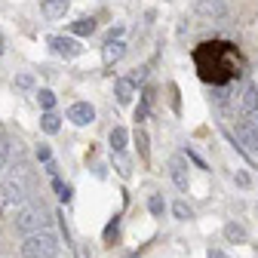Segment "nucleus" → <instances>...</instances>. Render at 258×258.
<instances>
[{
  "instance_id": "nucleus-1",
  "label": "nucleus",
  "mask_w": 258,
  "mask_h": 258,
  "mask_svg": "<svg viewBox=\"0 0 258 258\" xmlns=\"http://www.w3.org/2000/svg\"><path fill=\"white\" fill-rule=\"evenodd\" d=\"M194 64L203 83H212V89L231 86L234 80L243 77V61L234 43L224 40H206L194 49Z\"/></svg>"
},
{
  "instance_id": "nucleus-14",
  "label": "nucleus",
  "mask_w": 258,
  "mask_h": 258,
  "mask_svg": "<svg viewBox=\"0 0 258 258\" xmlns=\"http://www.w3.org/2000/svg\"><path fill=\"white\" fill-rule=\"evenodd\" d=\"M111 163H114V169L120 172V175H129L133 169H129V157L123 154V151H111Z\"/></svg>"
},
{
  "instance_id": "nucleus-25",
  "label": "nucleus",
  "mask_w": 258,
  "mask_h": 258,
  "mask_svg": "<svg viewBox=\"0 0 258 258\" xmlns=\"http://www.w3.org/2000/svg\"><path fill=\"white\" fill-rule=\"evenodd\" d=\"M37 157L43 160V163H49V148H46V145H40V148H37Z\"/></svg>"
},
{
  "instance_id": "nucleus-3",
  "label": "nucleus",
  "mask_w": 258,
  "mask_h": 258,
  "mask_svg": "<svg viewBox=\"0 0 258 258\" xmlns=\"http://www.w3.org/2000/svg\"><path fill=\"white\" fill-rule=\"evenodd\" d=\"M22 258H55L58 255V237L49 231H37V234H28L19 246Z\"/></svg>"
},
{
  "instance_id": "nucleus-7",
  "label": "nucleus",
  "mask_w": 258,
  "mask_h": 258,
  "mask_svg": "<svg viewBox=\"0 0 258 258\" xmlns=\"http://www.w3.org/2000/svg\"><path fill=\"white\" fill-rule=\"evenodd\" d=\"M68 120L77 123V126H86V123L95 120V108H92L89 102H74V105L68 108Z\"/></svg>"
},
{
  "instance_id": "nucleus-22",
  "label": "nucleus",
  "mask_w": 258,
  "mask_h": 258,
  "mask_svg": "<svg viewBox=\"0 0 258 258\" xmlns=\"http://www.w3.org/2000/svg\"><path fill=\"white\" fill-rule=\"evenodd\" d=\"M172 212H175V218H181V221H187V218H190V206H187V203H181V200L172 206Z\"/></svg>"
},
{
  "instance_id": "nucleus-28",
  "label": "nucleus",
  "mask_w": 258,
  "mask_h": 258,
  "mask_svg": "<svg viewBox=\"0 0 258 258\" xmlns=\"http://www.w3.org/2000/svg\"><path fill=\"white\" fill-rule=\"evenodd\" d=\"M133 258H139V255H133Z\"/></svg>"
},
{
  "instance_id": "nucleus-18",
  "label": "nucleus",
  "mask_w": 258,
  "mask_h": 258,
  "mask_svg": "<svg viewBox=\"0 0 258 258\" xmlns=\"http://www.w3.org/2000/svg\"><path fill=\"white\" fill-rule=\"evenodd\" d=\"M37 102H40L43 111H52V105H55V92H52V89H40V92H37Z\"/></svg>"
},
{
  "instance_id": "nucleus-16",
  "label": "nucleus",
  "mask_w": 258,
  "mask_h": 258,
  "mask_svg": "<svg viewBox=\"0 0 258 258\" xmlns=\"http://www.w3.org/2000/svg\"><path fill=\"white\" fill-rule=\"evenodd\" d=\"M58 126H61V123H58V117H55L52 111H46V114L40 117V129H43V133L52 136V133H58Z\"/></svg>"
},
{
  "instance_id": "nucleus-20",
  "label": "nucleus",
  "mask_w": 258,
  "mask_h": 258,
  "mask_svg": "<svg viewBox=\"0 0 258 258\" xmlns=\"http://www.w3.org/2000/svg\"><path fill=\"white\" fill-rule=\"evenodd\" d=\"M136 142H139V151H142V157L148 160V133H145V129H136Z\"/></svg>"
},
{
  "instance_id": "nucleus-2",
  "label": "nucleus",
  "mask_w": 258,
  "mask_h": 258,
  "mask_svg": "<svg viewBox=\"0 0 258 258\" xmlns=\"http://www.w3.org/2000/svg\"><path fill=\"white\" fill-rule=\"evenodd\" d=\"M25 197H28V175H25V166H19V172H13L4 181V187H0V215L22 206Z\"/></svg>"
},
{
  "instance_id": "nucleus-6",
  "label": "nucleus",
  "mask_w": 258,
  "mask_h": 258,
  "mask_svg": "<svg viewBox=\"0 0 258 258\" xmlns=\"http://www.w3.org/2000/svg\"><path fill=\"white\" fill-rule=\"evenodd\" d=\"M194 10L206 19H221L228 16V0H194Z\"/></svg>"
},
{
  "instance_id": "nucleus-10",
  "label": "nucleus",
  "mask_w": 258,
  "mask_h": 258,
  "mask_svg": "<svg viewBox=\"0 0 258 258\" xmlns=\"http://www.w3.org/2000/svg\"><path fill=\"white\" fill-rule=\"evenodd\" d=\"M68 7H71V0H43V4H40L46 19H61L64 13H68Z\"/></svg>"
},
{
  "instance_id": "nucleus-19",
  "label": "nucleus",
  "mask_w": 258,
  "mask_h": 258,
  "mask_svg": "<svg viewBox=\"0 0 258 258\" xmlns=\"http://www.w3.org/2000/svg\"><path fill=\"white\" fill-rule=\"evenodd\" d=\"M7 160H10V139L0 136V169L7 166Z\"/></svg>"
},
{
  "instance_id": "nucleus-15",
  "label": "nucleus",
  "mask_w": 258,
  "mask_h": 258,
  "mask_svg": "<svg viewBox=\"0 0 258 258\" xmlns=\"http://www.w3.org/2000/svg\"><path fill=\"white\" fill-rule=\"evenodd\" d=\"M71 31H74V34H80V37H86V34H92V31H95V22L92 19H77V22H71Z\"/></svg>"
},
{
  "instance_id": "nucleus-4",
  "label": "nucleus",
  "mask_w": 258,
  "mask_h": 258,
  "mask_svg": "<svg viewBox=\"0 0 258 258\" xmlns=\"http://www.w3.org/2000/svg\"><path fill=\"white\" fill-rule=\"evenodd\" d=\"M46 221H49V212H46L43 203H28L16 212V231H22L28 237V234L46 231Z\"/></svg>"
},
{
  "instance_id": "nucleus-12",
  "label": "nucleus",
  "mask_w": 258,
  "mask_h": 258,
  "mask_svg": "<svg viewBox=\"0 0 258 258\" xmlns=\"http://www.w3.org/2000/svg\"><path fill=\"white\" fill-rule=\"evenodd\" d=\"M123 52H126V43H123V40H108V43H105V61H108V64H111V61H120Z\"/></svg>"
},
{
  "instance_id": "nucleus-27",
  "label": "nucleus",
  "mask_w": 258,
  "mask_h": 258,
  "mask_svg": "<svg viewBox=\"0 0 258 258\" xmlns=\"http://www.w3.org/2000/svg\"><path fill=\"white\" fill-rule=\"evenodd\" d=\"M0 52H4V37H0Z\"/></svg>"
},
{
  "instance_id": "nucleus-21",
  "label": "nucleus",
  "mask_w": 258,
  "mask_h": 258,
  "mask_svg": "<svg viewBox=\"0 0 258 258\" xmlns=\"http://www.w3.org/2000/svg\"><path fill=\"white\" fill-rule=\"evenodd\" d=\"M148 209H151L154 215H163V197H160V194H154V197L148 200Z\"/></svg>"
},
{
  "instance_id": "nucleus-8",
  "label": "nucleus",
  "mask_w": 258,
  "mask_h": 258,
  "mask_svg": "<svg viewBox=\"0 0 258 258\" xmlns=\"http://www.w3.org/2000/svg\"><path fill=\"white\" fill-rule=\"evenodd\" d=\"M169 175H172V181H175V187H178V190H187V187H190L184 157H172V160H169Z\"/></svg>"
},
{
  "instance_id": "nucleus-23",
  "label": "nucleus",
  "mask_w": 258,
  "mask_h": 258,
  "mask_svg": "<svg viewBox=\"0 0 258 258\" xmlns=\"http://www.w3.org/2000/svg\"><path fill=\"white\" fill-rule=\"evenodd\" d=\"M16 86L19 89H31V86H34V77H31V74H19L16 77Z\"/></svg>"
},
{
  "instance_id": "nucleus-5",
  "label": "nucleus",
  "mask_w": 258,
  "mask_h": 258,
  "mask_svg": "<svg viewBox=\"0 0 258 258\" xmlns=\"http://www.w3.org/2000/svg\"><path fill=\"white\" fill-rule=\"evenodd\" d=\"M237 114H240V117L258 114V86H255V83H249V86L237 95Z\"/></svg>"
},
{
  "instance_id": "nucleus-9",
  "label": "nucleus",
  "mask_w": 258,
  "mask_h": 258,
  "mask_svg": "<svg viewBox=\"0 0 258 258\" xmlns=\"http://www.w3.org/2000/svg\"><path fill=\"white\" fill-rule=\"evenodd\" d=\"M49 46H52L58 55H64V58L80 55V43H77V40H71V37H49Z\"/></svg>"
},
{
  "instance_id": "nucleus-24",
  "label": "nucleus",
  "mask_w": 258,
  "mask_h": 258,
  "mask_svg": "<svg viewBox=\"0 0 258 258\" xmlns=\"http://www.w3.org/2000/svg\"><path fill=\"white\" fill-rule=\"evenodd\" d=\"M117 228H120V221L114 218V221L108 224V228H105V240H114V237H117Z\"/></svg>"
},
{
  "instance_id": "nucleus-26",
  "label": "nucleus",
  "mask_w": 258,
  "mask_h": 258,
  "mask_svg": "<svg viewBox=\"0 0 258 258\" xmlns=\"http://www.w3.org/2000/svg\"><path fill=\"white\" fill-rule=\"evenodd\" d=\"M206 258H228V252H221V249H209Z\"/></svg>"
},
{
  "instance_id": "nucleus-11",
  "label": "nucleus",
  "mask_w": 258,
  "mask_h": 258,
  "mask_svg": "<svg viewBox=\"0 0 258 258\" xmlns=\"http://www.w3.org/2000/svg\"><path fill=\"white\" fill-rule=\"evenodd\" d=\"M133 92H136V83L129 80V77H120V80L114 83V95H117L120 105H129V102H133Z\"/></svg>"
},
{
  "instance_id": "nucleus-13",
  "label": "nucleus",
  "mask_w": 258,
  "mask_h": 258,
  "mask_svg": "<svg viewBox=\"0 0 258 258\" xmlns=\"http://www.w3.org/2000/svg\"><path fill=\"white\" fill-rule=\"evenodd\" d=\"M126 142H129V133H126L123 126H114L111 129V151H123Z\"/></svg>"
},
{
  "instance_id": "nucleus-17",
  "label": "nucleus",
  "mask_w": 258,
  "mask_h": 258,
  "mask_svg": "<svg viewBox=\"0 0 258 258\" xmlns=\"http://www.w3.org/2000/svg\"><path fill=\"white\" fill-rule=\"evenodd\" d=\"M224 237H228L231 243H243L246 240V228H240V224H224Z\"/></svg>"
}]
</instances>
